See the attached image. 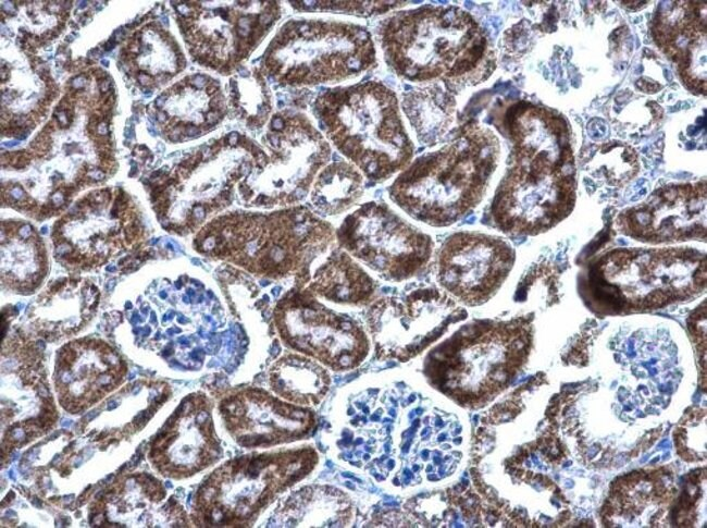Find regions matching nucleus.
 <instances>
[{
	"instance_id": "1",
	"label": "nucleus",
	"mask_w": 707,
	"mask_h": 528,
	"mask_svg": "<svg viewBox=\"0 0 707 528\" xmlns=\"http://www.w3.org/2000/svg\"><path fill=\"white\" fill-rule=\"evenodd\" d=\"M377 39L387 65L402 79L448 90L485 79L494 56L476 21L454 5L426 4L383 20Z\"/></svg>"
},
{
	"instance_id": "2",
	"label": "nucleus",
	"mask_w": 707,
	"mask_h": 528,
	"mask_svg": "<svg viewBox=\"0 0 707 528\" xmlns=\"http://www.w3.org/2000/svg\"><path fill=\"white\" fill-rule=\"evenodd\" d=\"M498 156L497 138L467 123L444 146L410 162L390 185L389 197L422 223L450 225L482 200Z\"/></svg>"
},
{
	"instance_id": "3",
	"label": "nucleus",
	"mask_w": 707,
	"mask_h": 528,
	"mask_svg": "<svg viewBox=\"0 0 707 528\" xmlns=\"http://www.w3.org/2000/svg\"><path fill=\"white\" fill-rule=\"evenodd\" d=\"M321 130L345 157L374 182L411 162L414 147L395 93L369 81L325 90L313 103Z\"/></svg>"
},
{
	"instance_id": "4",
	"label": "nucleus",
	"mask_w": 707,
	"mask_h": 528,
	"mask_svg": "<svg viewBox=\"0 0 707 528\" xmlns=\"http://www.w3.org/2000/svg\"><path fill=\"white\" fill-rule=\"evenodd\" d=\"M593 297L608 311L655 309L706 285V258L691 248L613 249L586 270Z\"/></svg>"
},
{
	"instance_id": "5",
	"label": "nucleus",
	"mask_w": 707,
	"mask_h": 528,
	"mask_svg": "<svg viewBox=\"0 0 707 528\" xmlns=\"http://www.w3.org/2000/svg\"><path fill=\"white\" fill-rule=\"evenodd\" d=\"M532 341L525 319L477 321L459 330L426 357L432 384L461 401H476L503 389L525 363Z\"/></svg>"
},
{
	"instance_id": "6",
	"label": "nucleus",
	"mask_w": 707,
	"mask_h": 528,
	"mask_svg": "<svg viewBox=\"0 0 707 528\" xmlns=\"http://www.w3.org/2000/svg\"><path fill=\"white\" fill-rule=\"evenodd\" d=\"M376 64L370 32L331 20H289L268 45L261 71L289 86L355 78Z\"/></svg>"
},
{
	"instance_id": "7",
	"label": "nucleus",
	"mask_w": 707,
	"mask_h": 528,
	"mask_svg": "<svg viewBox=\"0 0 707 528\" xmlns=\"http://www.w3.org/2000/svg\"><path fill=\"white\" fill-rule=\"evenodd\" d=\"M342 247L385 279L401 281L422 272L434 249L432 237L387 205L367 202L336 232Z\"/></svg>"
},
{
	"instance_id": "8",
	"label": "nucleus",
	"mask_w": 707,
	"mask_h": 528,
	"mask_svg": "<svg viewBox=\"0 0 707 528\" xmlns=\"http://www.w3.org/2000/svg\"><path fill=\"white\" fill-rule=\"evenodd\" d=\"M463 316L464 311L456 307L447 295L424 287L402 299L380 300L372 307L369 322L379 355L406 361L425 349Z\"/></svg>"
},
{
	"instance_id": "9",
	"label": "nucleus",
	"mask_w": 707,
	"mask_h": 528,
	"mask_svg": "<svg viewBox=\"0 0 707 528\" xmlns=\"http://www.w3.org/2000/svg\"><path fill=\"white\" fill-rule=\"evenodd\" d=\"M514 260V250L506 241L476 232H458L438 249L436 278L449 294L476 305L500 287Z\"/></svg>"
},
{
	"instance_id": "10",
	"label": "nucleus",
	"mask_w": 707,
	"mask_h": 528,
	"mask_svg": "<svg viewBox=\"0 0 707 528\" xmlns=\"http://www.w3.org/2000/svg\"><path fill=\"white\" fill-rule=\"evenodd\" d=\"M278 307L294 317V324L276 320L281 336L293 348L335 370L352 368L365 357L368 341L360 327L325 309L310 295L295 294Z\"/></svg>"
},
{
	"instance_id": "11",
	"label": "nucleus",
	"mask_w": 707,
	"mask_h": 528,
	"mask_svg": "<svg viewBox=\"0 0 707 528\" xmlns=\"http://www.w3.org/2000/svg\"><path fill=\"white\" fill-rule=\"evenodd\" d=\"M244 397L251 406V413L236 396L232 400L250 415L222 409L228 429L238 434L241 445L269 446L294 441L308 433L312 427V415L301 407L281 402L259 390H251Z\"/></svg>"
},
{
	"instance_id": "12",
	"label": "nucleus",
	"mask_w": 707,
	"mask_h": 528,
	"mask_svg": "<svg viewBox=\"0 0 707 528\" xmlns=\"http://www.w3.org/2000/svg\"><path fill=\"white\" fill-rule=\"evenodd\" d=\"M455 106L451 91L439 84L409 90L401 101L417 139L427 146L437 144L448 132L454 121Z\"/></svg>"
},
{
	"instance_id": "13",
	"label": "nucleus",
	"mask_w": 707,
	"mask_h": 528,
	"mask_svg": "<svg viewBox=\"0 0 707 528\" xmlns=\"http://www.w3.org/2000/svg\"><path fill=\"white\" fill-rule=\"evenodd\" d=\"M311 288L336 303L363 304L371 298L374 284L346 253L336 250L317 271Z\"/></svg>"
},
{
	"instance_id": "14",
	"label": "nucleus",
	"mask_w": 707,
	"mask_h": 528,
	"mask_svg": "<svg viewBox=\"0 0 707 528\" xmlns=\"http://www.w3.org/2000/svg\"><path fill=\"white\" fill-rule=\"evenodd\" d=\"M272 390L296 405L317 404L327 391V372L311 360L289 356L271 371Z\"/></svg>"
},
{
	"instance_id": "15",
	"label": "nucleus",
	"mask_w": 707,
	"mask_h": 528,
	"mask_svg": "<svg viewBox=\"0 0 707 528\" xmlns=\"http://www.w3.org/2000/svg\"><path fill=\"white\" fill-rule=\"evenodd\" d=\"M363 192L361 174L351 164L336 161L318 175L311 201L323 214H337L350 208Z\"/></svg>"
},
{
	"instance_id": "16",
	"label": "nucleus",
	"mask_w": 707,
	"mask_h": 528,
	"mask_svg": "<svg viewBox=\"0 0 707 528\" xmlns=\"http://www.w3.org/2000/svg\"><path fill=\"white\" fill-rule=\"evenodd\" d=\"M402 1H296L294 8L300 11H332L355 15H375L404 7Z\"/></svg>"
},
{
	"instance_id": "17",
	"label": "nucleus",
	"mask_w": 707,
	"mask_h": 528,
	"mask_svg": "<svg viewBox=\"0 0 707 528\" xmlns=\"http://www.w3.org/2000/svg\"><path fill=\"white\" fill-rule=\"evenodd\" d=\"M637 86L644 91H650V93H655L660 88L658 84L653 82H644L643 79L642 81L640 79L637 82Z\"/></svg>"
},
{
	"instance_id": "18",
	"label": "nucleus",
	"mask_w": 707,
	"mask_h": 528,
	"mask_svg": "<svg viewBox=\"0 0 707 528\" xmlns=\"http://www.w3.org/2000/svg\"><path fill=\"white\" fill-rule=\"evenodd\" d=\"M627 8L629 9H638L642 5H645L647 2H641V1H623L622 2Z\"/></svg>"
},
{
	"instance_id": "19",
	"label": "nucleus",
	"mask_w": 707,
	"mask_h": 528,
	"mask_svg": "<svg viewBox=\"0 0 707 528\" xmlns=\"http://www.w3.org/2000/svg\"><path fill=\"white\" fill-rule=\"evenodd\" d=\"M91 72L98 81H102L108 76L107 73L100 69H96Z\"/></svg>"
},
{
	"instance_id": "20",
	"label": "nucleus",
	"mask_w": 707,
	"mask_h": 528,
	"mask_svg": "<svg viewBox=\"0 0 707 528\" xmlns=\"http://www.w3.org/2000/svg\"><path fill=\"white\" fill-rule=\"evenodd\" d=\"M99 87L102 93H106L107 90H109L110 82L106 79L99 81Z\"/></svg>"
},
{
	"instance_id": "21",
	"label": "nucleus",
	"mask_w": 707,
	"mask_h": 528,
	"mask_svg": "<svg viewBox=\"0 0 707 528\" xmlns=\"http://www.w3.org/2000/svg\"><path fill=\"white\" fill-rule=\"evenodd\" d=\"M97 131H98V133H100L101 135L107 134L108 128H107L106 123L99 124L98 127H97Z\"/></svg>"
},
{
	"instance_id": "22",
	"label": "nucleus",
	"mask_w": 707,
	"mask_h": 528,
	"mask_svg": "<svg viewBox=\"0 0 707 528\" xmlns=\"http://www.w3.org/2000/svg\"><path fill=\"white\" fill-rule=\"evenodd\" d=\"M133 133H134L133 127L126 130V136L133 137Z\"/></svg>"
},
{
	"instance_id": "23",
	"label": "nucleus",
	"mask_w": 707,
	"mask_h": 528,
	"mask_svg": "<svg viewBox=\"0 0 707 528\" xmlns=\"http://www.w3.org/2000/svg\"><path fill=\"white\" fill-rule=\"evenodd\" d=\"M135 173H137V167L132 168V171L129 172V176H133Z\"/></svg>"
},
{
	"instance_id": "24",
	"label": "nucleus",
	"mask_w": 707,
	"mask_h": 528,
	"mask_svg": "<svg viewBox=\"0 0 707 528\" xmlns=\"http://www.w3.org/2000/svg\"><path fill=\"white\" fill-rule=\"evenodd\" d=\"M65 40H66L67 42H71V41L73 40V36H72V35H69V36L66 37Z\"/></svg>"
},
{
	"instance_id": "25",
	"label": "nucleus",
	"mask_w": 707,
	"mask_h": 528,
	"mask_svg": "<svg viewBox=\"0 0 707 528\" xmlns=\"http://www.w3.org/2000/svg\"><path fill=\"white\" fill-rule=\"evenodd\" d=\"M102 63H103L104 66H108V61L102 60Z\"/></svg>"
},
{
	"instance_id": "26",
	"label": "nucleus",
	"mask_w": 707,
	"mask_h": 528,
	"mask_svg": "<svg viewBox=\"0 0 707 528\" xmlns=\"http://www.w3.org/2000/svg\"><path fill=\"white\" fill-rule=\"evenodd\" d=\"M46 230H47V229H46V226H45V228H42L41 232H42V233H46Z\"/></svg>"
}]
</instances>
